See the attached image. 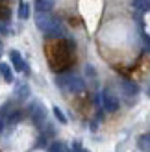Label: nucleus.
I'll return each instance as SVG.
<instances>
[{"label": "nucleus", "mask_w": 150, "mask_h": 152, "mask_svg": "<svg viewBox=\"0 0 150 152\" xmlns=\"http://www.w3.org/2000/svg\"><path fill=\"white\" fill-rule=\"evenodd\" d=\"M0 32H2V34H6V28H4L2 24H0Z\"/></svg>", "instance_id": "nucleus-16"}, {"label": "nucleus", "mask_w": 150, "mask_h": 152, "mask_svg": "<svg viewBox=\"0 0 150 152\" xmlns=\"http://www.w3.org/2000/svg\"><path fill=\"white\" fill-rule=\"evenodd\" d=\"M35 10H37V13H50L52 4L48 0H35Z\"/></svg>", "instance_id": "nucleus-7"}, {"label": "nucleus", "mask_w": 150, "mask_h": 152, "mask_svg": "<svg viewBox=\"0 0 150 152\" xmlns=\"http://www.w3.org/2000/svg\"><path fill=\"white\" fill-rule=\"evenodd\" d=\"M35 24L37 28L44 32L50 37H61L65 32H63V26L58 19H54L50 13H37L35 15Z\"/></svg>", "instance_id": "nucleus-1"}, {"label": "nucleus", "mask_w": 150, "mask_h": 152, "mask_svg": "<svg viewBox=\"0 0 150 152\" xmlns=\"http://www.w3.org/2000/svg\"><path fill=\"white\" fill-rule=\"evenodd\" d=\"M146 93H148V96H150V86H148V89H146Z\"/></svg>", "instance_id": "nucleus-19"}, {"label": "nucleus", "mask_w": 150, "mask_h": 152, "mask_svg": "<svg viewBox=\"0 0 150 152\" xmlns=\"http://www.w3.org/2000/svg\"><path fill=\"white\" fill-rule=\"evenodd\" d=\"M54 115H56V119L59 121V123H67V117L63 115V111L59 108H54Z\"/></svg>", "instance_id": "nucleus-14"}, {"label": "nucleus", "mask_w": 150, "mask_h": 152, "mask_svg": "<svg viewBox=\"0 0 150 152\" xmlns=\"http://www.w3.org/2000/svg\"><path fill=\"white\" fill-rule=\"evenodd\" d=\"M80 152H89V150H85V148H84V150H82V148H80Z\"/></svg>", "instance_id": "nucleus-20"}, {"label": "nucleus", "mask_w": 150, "mask_h": 152, "mask_svg": "<svg viewBox=\"0 0 150 152\" xmlns=\"http://www.w3.org/2000/svg\"><path fill=\"white\" fill-rule=\"evenodd\" d=\"M15 95H17L19 98H26V96L30 95V89H28V86H26V83H19V86L15 87Z\"/></svg>", "instance_id": "nucleus-11"}, {"label": "nucleus", "mask_w": 150, "mask_h": 152, "mask_svg": "<svg viewBox=\"0 0 150 152\" xmlns=\"http://www.w3.org/2000/svg\"><path fill=\"white\" fill-rule=\"evenodd\" d=\"M30 113H32L33 123H37V124L44 123V119H47V110H44V106L41 102H33L30 106Z\"/></svg>", "instance_id": "nucleus-4"}, {"label": "nucleus", "mask_w": 150, "mask_h": 152, "mask_svg": "<svg viewBox=\"0 0 150 152\" xmlns=\"http://www.w3.org/2000/svg\"><path fill=\"white\" fill-rule=\"evenodd\" d=\"M0 74L4 76L6 82H13V72H11V67L7 63H0Z\"/></svg>", "instance_id": "nucleus-10"}, {"label": "nucleus", "mask_w": 150, "mask_h": 152, "mask_svg": "<svg viewBox=\"0 0 150 152\" xmlns=\"http://www.w3.org/2000/svg\"><path fill=\"white\" fill-rule=\"evenodd\" d=\"M50 152H67V148H65L63 143L56 141V143H52V145H50Z\"/></svg>", "instance_id": "nucleus-13"}, {"label": "nucleus", "mask_w": 150, "mask_h": 152, "mask_svg": "<svg viewBox=\"0 0 150 152\" xmlns=\"http://www.w3.org/2000/svg\"><path fill=\"white\" fill-rule=\"evenodd\" d=\"M58 86L63 87L65 91H71V93H80V91L85 89V82L78 74H59Z\"/></svg>", "instance_id": "nucleus-2"}, {"label": "nucleus", "mask_w": 150, "mask_h": 152, "mask_svg": "<svg viewBox=\"0 0 150 152\" xmlns=\"http://www.w3.org/2000/svg\"><path fill=\"white\" fill-rule=\"evenodd\" d=\"M122 91L128 96H135L137 93H139V87H137V83H133V82H130V80H124L122 82Z\"/></svg>", "instance_id": "nucleus-6"}, {"label": "nucleus", "mask_w": 150, "mask_h": 152, "mask_svg": "<svg viewBox=\"0 0 150 152\" xmlns=\"http://www.w3.org/2000/svg\"><path fill=\"white\" fill-rule=\"evenodd\" d=\"M9 58H11V63H13V67L17 71H26V63H24V59L20 58V54L17 50H11L9 52Z\"/></svg>", "instance_id": "nucleus-5"}, {"label": "nucleus", "mask_w": 150, "mask_h": 152, "mask_svg": "<svg viewBox=\"0 0 150 152\" xmlns=\"http://www.w3.org/2000/svg\"><path fill=\"white\" fill-rule=\"evenodd\" d=\"M143 43H145V47H146V50L150 52V35L143 34Z\"/></svg>", "instance_id": "nucleus-15"}, {"label": "nucleus", "mask_w": 150, "mask_h": 152, "mask_svg": "<svg viewBox=\"0 0 150 152\" xmlns=\"http://www.w3.org/2000/svg\"><path fill=\"white\" fill-rule=\"evenodd\" d=\"M132 6L137 11H150V0H132Z\"/></svg>", "instance_id": "nucleus-8"}, {"label": "nucleus", "mask_w": 150, "mask_h": 152, "mask_svg": "<svg viewBox=\"0 0 150 152\" xmlns=\"http://www.w3.org/2000/svg\"><path fill=\"white\" fill-rule=\"evenodd\" d=\"M0 54H2V41H0Z\"/></svg>", "instance_id": "nucleus-18"}, {"label": "nucleus", "mask_w": 150, "mask_h": 152, "mask_svg": "<svg viewBox=\"0 0 150 152\" xmlns=\"http://www.w3.org/2000/svg\"><path fill=\"white\" fill-rule=\"evenodd\" d=\"M137 147L143 150V152H150V134L141 135L139 141H137Z\"/></svg>", "instance_id": "nucleus-9"}, {"label": "nucleus", "mask_w": 150, "mask_h": 152, "mask_svg": "<svg viewBox=\"0 0 150 152\" xmlns=\"http://www.w3.org/2000/svg\"><path fill=\"white\" fill-rule=\"evenodd\" d=\"M100 98H102V104H104V108H106V111H111V113H113V111L119 110V98L111 93L109 89L104 91Z\"/></svg>", "instance_id": "nucleus-3"}, {"label": "nucleus", "mask_w": 150, "mask_h": 152, "mask_svg": "<svg viewBox=\"0 0 150 152\" xmlns=\"http://www.w3.org/2000/svg\"><path fill=\"white\" fill-rule=\"evenodd\" d=\"M30 15V4L28 2H20L19 6V19H28Z\"/></svg>", "instance_id": "nucleus-12"}, {"label": "nucleus", "mask_w": 150, "mask_h": 152, "mask_svg": "<svg viewBox=\"0 0 150 152\" xmlns=\"http://www.w3.org/2000/svg\"><path fill=\"white\" fill-rule=\"evenodd\" d=\"M2 128H4V123H2V121H0V132H2Z\"/></svg>", "instance_id": "nucleus-17"}]
</instances>
